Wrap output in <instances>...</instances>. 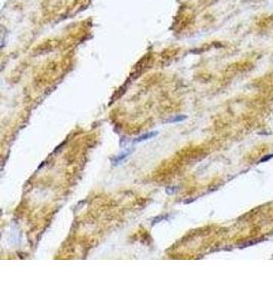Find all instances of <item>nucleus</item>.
<instances>
[{"label":"nucleus","instance_id":"3","mask_svg":"<svg viewBox=\"0 0 273 307\" xmlns=\"http://www.w3.org/2000/svg\"><path fill=\"white\" fill-rule=\"evenodd\" d=\"M183 119H185V117H183V118H181V117H177V118H175L172 120L171 119V122H176V121H182Z\"/></svg>","mask_w":273,"mask_h":307},{"label":"nucleus","instance_id":"2","mask_svg":"<svg viewBox=\"0 0 273 307\" xmlns=\"http://www.w3.org/2000/svg\"><path fill=\"white\" fill-rule=\"evenodd\" d=\"M129 154H130V152H126V153L122 154V155H120V157L116 158V160H114V162H116V163H119V162H121V161H122V160H124L125 158H127Z\"/></svg>","mask_w":273,"mask_h":307},{"label":"nucleus","instance_id":"1","mask_svg":"<svg viewBox=\"0 0 273 307\" xmlns=\"http://www.w3.org/2000/svg\"><path fill=\"white\" fill-rule=\"evenodd\" d=\"M157 134H158L157 132H149V133H145V134H143V135H141V136L137 137V138H136V140H135V141H136V142L143 141V140L149 139V138H151V137L156 136Z\"/></svg>","mask_w":273,"mask_h":307}]
</instances>
